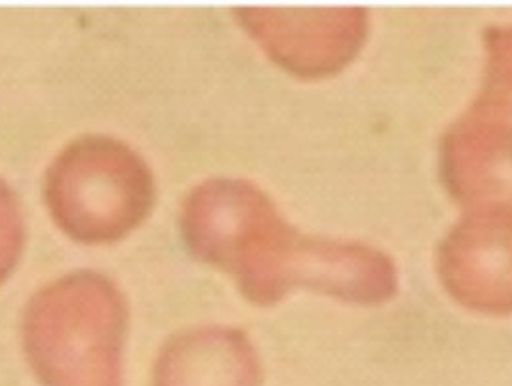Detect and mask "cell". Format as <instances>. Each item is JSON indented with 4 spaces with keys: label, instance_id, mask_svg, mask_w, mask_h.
<instances>
[{
    "label": "cell",
    "instance_id": "1",
    "mask_svg": "<svg viewBox=\"0 0 512 386\" xmlns=\"http://www.w3.org/2000/svg\"><path fill=\"white\" fill-rule=\"evenodd\" d=\"M179 221L191 251L231 272L256 301H275L297 276H313L318 246L299 238L248 181L200 183L185 196Z\"/></svg>",
    "mask_w": 512,
    "mask_h": 386
},
{
    "label": "cell",
    "instance_id": "2",
    "mask_svg": "<svg viewBox=\"0 0 512 386\" xmlns=\"http://www.w3.org/2000/svg\"><path fill=\"white\" fill-rule=\"evenodd\" d=\"M128 309L101 272L65 274L29 299L21 335L46 386H120Z\"/></svg>",
    "mask_w": 512,
    "mask_h": 386
},
{
    "label": "cell",
    "instance_id": "3",
    "mask_svg": "<svg viewBox=\"0 0 512 386\" xmlns=\"http://www.w3.org/2000/svg\"><path fill=\"white\" fill-rule=\"evenodd\" d=\"M48 210L80 242H111L132 231L153 202L145 160L111 136L71 141L44 179Z\"/></svg>",
    "mask_w": 512,
    "mask_h": 386
},
{
    "label": "cell",
    "instance_id": "4",
    "mask_svg": "<svg viewBox=\"0 0 512 386\" xmlns=\"http://www.w3.org/2000/svg\"><path fill=\"white\" fill-rule=\"evenodd\" d=\"M256 352L244 333L202 326L176 333L158 354L153 386H257Z\"/></svg>",
    "mask_w": 512,
    "mask_h": 386
},
{
    "label": "cell",
    "instance_id": "5",
    "mask_svg": "<svg viewBox=\"0 0 512 386\" xmlns=\"http://www.w3.org/2000/svg\"><path fill=\"white\" fill-rule=\"evenodd\" d=\"M23 248V221L16 194L0 179V282L14 269Z\"/></svg>",
    "mask_w": 512,
    "mask_h": 386
}]
</instances>
